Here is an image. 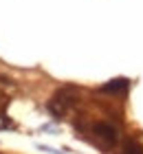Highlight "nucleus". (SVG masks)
Returning a JSON list of instances; mask_svg holds the SVG:
<instances>
[{
  "instance_id": "obj_2",
  "label": "nucleus",
  "mask_w": 143,
  "mask_h": 154,
  "mask_svg": "<svg viewBox=\"0 0 143 154\" xmlns=\"http://www.w3.org/2000/svg\"><path fill=\"white\" fill-rule=\"evenodd\" d=\"M128 88H130V79H126V77H114V79H110L108 84L101 86V93H126Z\"/></svg>"
},
{
  "instance_id": "obj_3",
  "label": "nucleus",
  "mask_w": 143,
  "mask_h": 154,
  "mask_svg": "<svg viewBox=\"0 0 143 154\" xmlns=\"http://www.w3.org/2000/svg\"><path fill=\"white\" fill-rule=\"evenodd\" d=\"M123 154H143V148L137 141H126L123 145Z\"/></svg>"
},
{
  "instance_id": "obj_1",
  "label": "nucleus",
  "mask_w": 143,
  "mask_h": 154,
  "mask_svg": "<svg viewBox=\"0 0 143 154\" xmlns=\"http://www.w3.org/2000/svg\"><path fill=\"white\" fill-rule=\"evenodd\" d=\"M92 130H95V134L101 139L106 145H114L119 141V132H117V128H112L110 123H104V121L101 123H95V128H92Z\"/></svg>"
},
{
  "instance_id": "obj_4",
  "label": "nucleus",
  "mask_w": 143,
  "mask_h": 154,
  "mask_svg": "<svg viewBox=\"0 0 143 154\" xmlns=\"http://www.w3.org/2000/svg\"><path fill=\"white\" fill-rule=\"evenodd\" d=\"M38 150H42V152H48V154H66V152H60V150L48 148V145H38Z\"/></svg>"
}]
</instances>
